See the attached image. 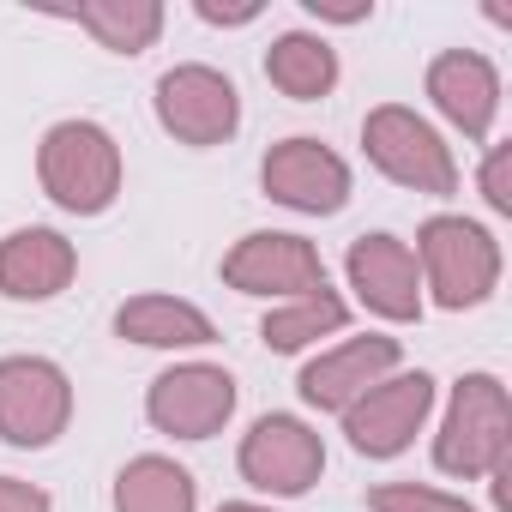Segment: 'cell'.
<instances>
[{
    "label": "cell",
    "instance_id": "20",
    "mask_svg": "<svg viewBox=\"0 0 512 512\" xmlns=\"http://www.w3.org/2000/svg\"><path fill=\"white\" fill-rule=\"evenodd\" d=\"M73 19L109 55H145L163 37V7H157V0H85Z\"/></svg>",
    "mask_w": 512,
    "mask_h": 512
},
{
    "label": "cell",
    "instance_id": "26",
    "mask_svg": "<svg viewBox=\"0 0 512 512\" xmlns=\"http://www.w3.org/2000/svg\"><path fill=\"white\" fill-rule=\"evenodd\" d=\"M217 512H272V506H260V500H223Z\"/></svg>",
    "mask_w": 512,
    "mask_h": 512
},
{
    "label": "cell",
    "instance_id": "16",
    "mask_svg": "<svg viewBox=\"0 0 512 512\" xmlns=\"http://www.w3.org/2000/svg\"><path fill=\"white\" fill-rule=\"evenodd\" d=\"M115 338L145 344V350H205V344H217V326L205 308L151 290V296H127L115 308Z\"/></svg>",
    "mask_w": 512,
    "mask_h": 512
},
{
    "label": "cell",
    "instance_id": "6",
    "mask_svg": "<svg viewBox=\"0 0 512 512\" xmlns=\"http://www.w3.org/2000/svg\"><path fill=\"white\" fill-rule=\"evenodd\" d=\"M223 284L235 296H266V302H296V296H314L326 290V260L308 235H290V229H253L241 235L229 253H223Z\"/></svg>",
    "mask_w": 512,
    "mask_h": 512
},
{
    "label": "cell",
    "instance_id": "9",
    "mask_svg": "<svg viewBox=\"0 0 512 512\" xmlns=\"http://www.w3.org/2000/svg\"><path fill=\"white\" fill-rule=\"evenodd\" d=\"M235 398L241 392H235V374L229 368H217V362H175V368H163L151 380L145 416L169 440H211V434L229 428Z\"/></svg>",
    "mask_w": 512,
    "mask_h": 512
},
{
    "label": "cell",
    "instance_id": "2",
    "mask_svg": "<svg viewBox=\"0 0 512 512\" xmlns=\"http://www.w3.org/2000/svg\"><path fill=\"white\" fill-rule=\"evenodd\" d=\"M121 175V145L97 121H55L37 145V181L73 217H103L121 199Z\"/></svg>",
    "mask_w": 512,
    "mask_h": 512
},
{
    "label": "cell",
    "instance_id": "3",
    "mask_svg": "<svg viewBox=\"0 0 512 512\" xmlns=\"http://www.w3.org/2000/svg\"><path fill=\"white\" fill-rule=\"evenodd\" d=\"M506 452H512V398L500 374H464L434 434V470L458 482H482V476H506Z\"/></svg>",
    "mask_w": 512,
    "mask_h": 512
},
{
    "label": "cell",
    "instance_id": "21",
    "mask_svg": "<svg viewBox=\"0 0 512 512\" xmlns=\"http://www.w3.org/2000/svg\"><path fill=\"white\" fill-rule=\"evenodd\" d=\"M368 512H476V506L464 494H446V488H428V482H374Z\"/></svg>",
    "mask_w": 512,
    "mask_h": 512
},
{
    "label": "cell",
    "instance_id": "12",
    "mask_svg": "<svg viewBox=\"0 0 512 512\" xmlns=\"http://www.w3.org/2000/svg\"><path fill=\"white\" fill-rule=\"evenodd\" d=\"M344 272H350V290L368 314L392 320V326H410L422 320V272H416V253L410 241L374 229V235H356L350 253H344Z\"/></svg>",
    "mask_w": 512,
    "mask_h": 512
},
{
    "label": "cell",
    "instance_id": "14",
    "mask_svg": "<svg viewBox=\"0 0 512 512\" xmlns=\"http://www.w3.org/2000/svg\"><path fill=\"white\" fill-rule=\"evenodd\" d=\"M428 103L440 109V121H452L464 139H488L494 133V115H500V73L488 55L476 49H446L428 61V79H422Z\"/></svg>",
    "mask_w": 512,
    "mask_h": 512
},
{
    "label": "cell",
    "instance_id": "4",
    "mask_svg": "<svg viewBox=\"0 0 512 512\" xmlns=\"http://www.w3.org/2000/svg\"><path fill=\"white\" fill-rule=\"evenodd\" d=\"M362 151H368V163H374L386 181H398V187H410V193H428V199L458 193V157H452V145L440 139L434 121H422V115L404 109V103L368 109V121H362Z\"/></svg>",
    "mask_w": 512,
    "mask_h": 512
},
{
    "label": "cell",
    "instance_id": "10",
    "mask_svg": "<svg viewBox=\"0 0 512 512\" xmlns=\"http://www.w3.org/2000/svg\"><path fill=\"white\" fill-rule=\"evenodd\" d=\"M428 416H434V374L398 368L344 410V434H350V452L362 458H398Z\"/></svg>",
    "mask_w": 512,
    "mask_h": 512
},
{
    "label": "cell",
    "instance_id": "15",
    "mask_svg": "<svg viewBox=\"0 0 512 512\" xmlns=\"http://www.w3.org/2000/svg\"><path fill=\"white\" fill-rule=\"evenodd\" d=\"M79 278V247L61 229H13L0 241V296L7 302H55Z\"/></svg>",
    "mask_w": 512,
    "mask_h": 512
},
{
    "label": "cell",
    "instance_id": "7",
    "mask_svg": "<svg viewBox=\"0 0 512 512\" xmlns=\"http://www.w3.org/2000/svg\"><path fill=\"white\" fill-rule=\"evenodd\" d=\"M157 121L169 139L193 145V151H211V145H229L235 127H241V91L229 73L205 67V61H181L157 79Z\"/></svg>",
    "mask_w": 512,
    "mask_h": 512
},
{
    "label": "cell",
    "instance_id": "25",
    "mask_svg": "<svg viewBox=\"0 0 512 512\" xmlns=\"http://www.w3.org/2000/svg\"><path fill=\"white\" fill-rule=\"evenodd\" d=\"M308 13L326 25H362V19H374V0H308Z\"/></svg>",
    "mask_w": 512,
    "mask_h": 512
},
{
    "label": "cell",
    "instance_id": "17",
    "mask_svg": "<svg viewBox=\"0 0 512 512\" xmlns=\"http://www.w3.org/2000/svg\"><path fill=\"white\" fill-rule=\"evenodd\" d=\"M115 512H199V482L163 452H139L115 476Z\"/></svg>",
    "mask_w": 512,
    "mask_h": 512
},
{
    "label": "cell",
    "instance_id": "11",
    "mask_svg": "<svg viewBox=\"0 0 512 512\" xmlns=\"http://www.w3.org/2000/svg\"><path fill=\"white\" fill-rule=\"evenodd\" d=\"M260 187H266L272 205H290V211H302V217H338V211L350 205V163H344L332 145L296 133V139H278V145L266 151Z\"/></svg>",
    "mask_w": 512,
    "mask_h": 512
},
{
    "label": "cell",
    "instance_id": "5",
    "mask_svg": "<svg viewBox=\"0 0 512 512\" xmlns=\"http://www.w3.org/2000/svg\"><path fill=\"white\" fill-rule=\"evenodd\" d=\"M73 422V380L49 356H0V440L43 452Z\"/></svg>",
    "mask_w": 512,
    "mask_h": 512
},
{
    "label": "cell",
    "instance_id": "18",
    "mask_svg": "<svg viewBox=\"0 0 512 512\" xmlns=\"http://www.w3.org/2000/svg\"><path fill=\"white\" fill-rule=\"evenodd\" d=\"M266 79L290 97V103H320L338 85V49L314 31H284L266 49Z\"/></svg>",
    "mask_w": 512,
    "mask_h": 512
},
{
    "label": "cell",
    "instance_id": "23",
    "mask_svg": "<svg viewBox=\"0 0 512 512\" xmlns=\"http://www.w3.org/2000/svg\"><path fill=\"white\" fill-rule=\"evenodd\" d=\"M0 512H55V500L37 488V482H19V476H0Z\"/></svg>",
    "mask_w": 512,
    "mask_h": 512
},
{
    "label": "cell",
    "instance_id": "8",
    "mask_svg": "<svg viewBox=\"0 0 512 512\" xmlns=\"http://www.w3.org/2000/svg\"><path fill=\"white\" fill-rule=\"evenodd\" d=\"M235 464H241V482H247V488L278 494V500H296V494H308V488L320 482V470H326V440H320L314 422H302V416H290V410H272V416H260V422L241 434Z\"/></svg>",
    "mask_w": 512,
    "mask_h": 512
},
{
    "label": "cell",
    "instance_id": "19",
    "mask_svg": "<svg viewBox=\"0 0 512 512\" xmlns=\"http://www.w3.org/2000/svg\"><path fill=\"white\" fill-rule=\"evenodd\" d=\"M344 326H350V302L326 284V290H314V296L278 302V308L260 320V344L278 350V356H296V350H308V344H320V338H338Z\"/></svg>",
    "mask_w": 512,
    "mask_h": 512
},
{
    "label": "cell",
    "instance_id": "24",
    "mask_svg": "<svg viewBox=\"0 0 512 512\" xmlns=\"http://www.w3.org/2000/svg\"><path fill=\"white\" fill-rule=\"evenodd\" d=\"M193 13L205 25H253L266 7H260V0H235V7H223V0H193Z\"/></svg>",
    "mask_w": 512,
    "mask_h": 512
},
{
    "label": "cell",
    "instance_id": "13",
    "mask_svg": "<svg viewBox=\"0 0 512 512\" xmlns=\"http://www.w3.org/2000/svg\"><path fill=\"white\" fill-rule=\"evenodd\" d=\"M404 362V344L386 338V332H368V338H344L332 350H320L308 368H302V404L308 410H326V416H344L368 386H380L386 374H398Z\"/></svg>",
    "mask_w": 512,
    "mask_h": 512
},
{
    "label": "cell",
    "instance_id": "1",
    "mask_svg": "<svg viewBox=\"0 0 512 512\" xmlns=\"http://www.w3.org/2000/svg\"><path fill=\"white\" fill-rule=\"evenodd\" d=\"M416 272H422V290L434 296V308L446 314H464V308H482L494 290H500V241L476 223V217H428L416 229ZM422 296V302H428Z\"/></svg>",
    "mask_w": 512,
    "mask_h": 512
},
{
    "label": "cell",
    "instance_id": "22",
    "mask_svg": "<svg viewBox=\"0 0 512 512\" xmlns=\"http://www.w3.org/2000/svg\"><path fill=\"white\" fill-rule=\"evenodd\" d=\"M482 199L494 217H512V145H488L482 157Z\"/></svg>",
    "mask_w": 512,
    "mask_h": 512
}]
</instances>
